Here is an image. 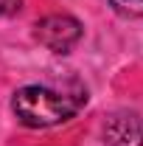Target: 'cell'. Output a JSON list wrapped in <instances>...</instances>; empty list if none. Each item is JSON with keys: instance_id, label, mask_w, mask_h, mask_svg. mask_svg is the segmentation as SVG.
<instances>
[{"instance_id": "6da1fadb", "label": "cell", "mask_w": 143, "mask_h": 146, "mask_svg": "<svg viewBox=\"0 0 143 146\" xmlns=\"http://www.w3.org/2000/svg\"><path fill=\"white\" fill-rule=\"evenodd\" d=\"M84 104H87V90L81 84H73V90L28 84V87H20L11 98V110L17 121L31 129H45L62 121H70Z\"/></svg>"}, {"instance_id": "7a4b0ae2", "label": "cell", "mask_w": 143, "mask_h": 146, "mask_svg": "<svg viewBox=\"0 0 143 146\" xmlns=\"http://www.w3.org/2000/svg\"><path fill=\"white\" fill-rule=\"evenodd\" d=\"M81 34H84L81 23L70 14H48L34 25V39L54 54H70Z\"/></svg>"}, {"instance_id": "3957f363", "label": "cell", "mask_w": 143, "mask_h": 146, "mask_svg": "<svg viewBox=\"0 0 143 146\" xmlns=\"http://www.w3.org/2000/svg\"><path fill=\"white\" fill-rule=\"evenodd\" d=\"M104 146H143V118L132 110L112 112L104 124Z\"/></svg>"}, {"instance_id": "277c9868", "label": "cell", "mask_w": 143, "mask_h": 146, "mask_svg": "<svg viewBox=\"0 0 143 146\" xmlns=\"http://www.w3.org/2000/svg\"><path fill=\"white\" fill-rule=\"evenodd\" d=\"M109 3L126 14H143V0H109Z\"/></svg>"}, {"instance_id": "5b68a950", "label": "cell", "mask_w": 143, "mask_h": 146, "mask_svg": "<svg viewBox=\"0 0 143 146\" xmlns=\"http://www.w3.org/2000/svg\"><path fill=\"white\" fill-rule=\"evenodd\" d=\"M23 9V0H0V17H14Z\"/></svg>"}]
</instances>
